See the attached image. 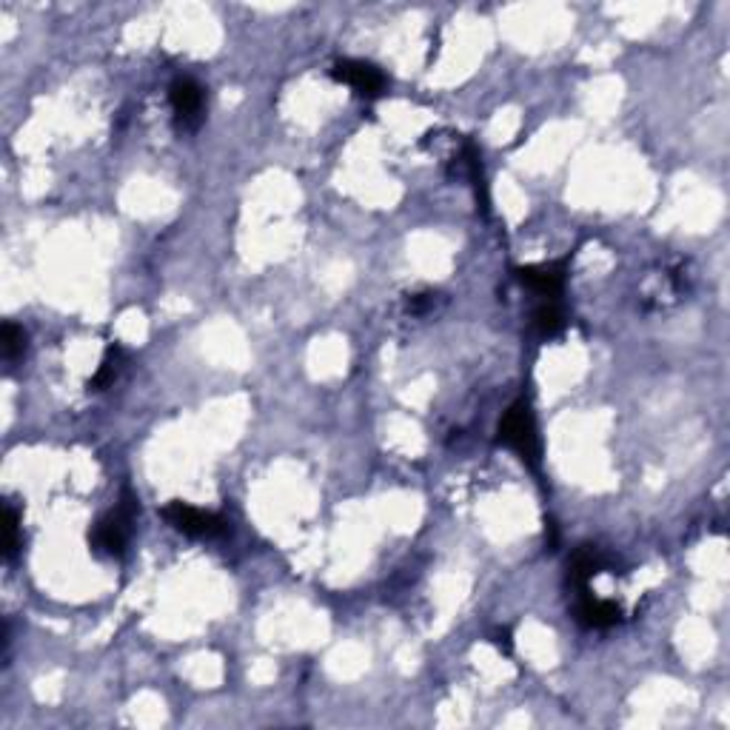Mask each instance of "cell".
<instances>
[{"instance_id": "cell-1", "label": "cell", "mask_w": 730, "mask_h": 730, "mask_svg": "<svg viewBox=\"0 0 730 730\" xmlns=\"http://www.w3.org/2000/svg\"><path fill=\"white\" fill-rule=\"evenodd\" d=\"M132 522H135V500L126 494L115 511L100 519L95 531L89 534L92 548L97 554H106V557H120L129 545V537H132Z\"/></svg>"}, {"instance_id": "cell-2", "label": "cell", "mask_w": 730, "mask_h": 730, "mask_svg": "<svg viewBox=\"0 0 730 730\" xmlns=\"http://www.w3.org/2000/svg\"><path fill=\"white\" fill-rule=\"evenodd\" d=\"M500 442L514 448L522 460L528 465H537L539 462V440H537V425L534 417L528 411V405L517 403L505 411L500 423Z\"/></svg>"}, {"instance_id": "cell-3", "label": "cell", "mask_w": 730, "mask_h": 730, "mask_svg": "<svg viewBox=\"0 0 730 730\" xmlns=\"http://www.w3.org/2000/svg\"><path fill=\"white\" fill-rule=\"evenodd\" d=\"M163 517L166 522L177 528L180 534H186V537H197V539H212V537H220L223 531H226V519L220 517V514H212V511H200V508H194V505H186V502L174 500L169 502L166 508H163Z\"/></svg>"}, {"instance_id": "cell-4", "label": "cell", "mask_w": 730, "mask_h": 730, "mask_svg": "<svg viewBox=\"0 0 730 730\" xmlns=\"http://www.w3.org/2000/svg\"><path fill=\"white\" fill-rule=\"evenodd\" d=\"M331 75H334V80L346 83L348 89H354L360 97H368V100L383 95L385 86H388L383 72L377 66L365 63V60H340L331 69Z\"/></svg>"}, {"instance_id": "cell-5", "label": "cell", "mask_w": 730, "mask_h": 730, "mask_svg": "<svg viewBox=\"0 0 730 730\" xmlns=\"http://www.w3.org/2000/svg\"><path fill=\"white\" fill-rule=\"evenodd\" d=\"M169 100H172L174 117L183 129H197L203 120V109H206V97L200 83H194L192 77H177L169 89Z\"/></svg>"}, {"instance_id": "cell-6", "label": "cell", "mask_w": 730, "mask_h": 730, "mask_svg": "<svg viewBox=\"0 0 730 730\" xmlns=\"http://www.w3.org/2000/svg\"><path fill=\"white\" fill-rule=\"evenodd\" d=\"M565 271H568V263L562 260V263H548V266H525L517 271V277L522 286L537 291L539 297L557 300L565 286Z\"/></svg>"}, {"instance_id": "cell-7", "label": "cell", "mask_w": 730, "mask_h": 730, "mask_svg": "<svg viewBox=\"0 0 730 730\" xmlns=\"http://www.w3.org/2000/svg\"><path fill=\"white\" fill-rule=\"evenodd\" d=\"M619 608H616L614 602H608V599H596L591 596L588 591L585 594H579V605H577V619L585 625V628H596V631H602V628H611L619 622Z\"/></svg>"}, {"instance_id": "cell-8", "label": "cell", "mask_w": 730, "mask_h": 730, "mask_svg": "<svg viewBox=\"0 0 730 730\" xmlns=\"http://www.w3.org/2000/svg\"><path fill=\"white\" fill-rule=\"evenodd\" d=\"M605 565H608V562H605V557L596 551L594 545H582L577 554H574V559H571V582L585 594V591H588V582H591L596 574H602Z\"/></svg>"}, {"instance_id": "cell-9", "label": "cell", "mask_w": 730, "mask_h": 730, "mask_svg": "<svg viewBox=\"0 0 730 730\" xmlns=\"http://www.w3.org/2000/svg\"><path fill=\"white\" fill-rule=\"evenodd\" d=\"M562 328H565V314L559 311L557 303H545V306H539L534 311V331L539 337L551 340V337H557Z\"/></svg>"}, {"instance_id": "cell-10", "label": "cell", "mask_w": 730, "mask_h": 730, "mask_svg": "<svg viewBox=\"0 0 730 730\" xmlns=\"http://www.w3.org/2000/svg\"><path fill=\"white\" fill-rule=\"evenodd\" d=\"M117 371H120V348H109V351H106V360L100 363L95 380L89 383V388H97V391H100V388H106L109 383H115Z\"/></svg>"}, {"instance_id": "cell-11", "label": "cell", "mask_w": 730, "mask_h": 730, "mask_svg": "<svg viewBox=\"0 0 730 730\" xmlns=\"http://www.w3.org/2000/svg\"><path fill=\"white\" fill-rule=\"evenodd\" d=\"M20 548V517L12 505H6V542H3V557L12 559Z\"/></svg>"}, {"instance_id": "cell-12", "label": "cell", "mask_w": 730, "mask_h": 730, "mask_svg": "<svg viewBox=\"0 0 730 730\" xmlns=\"http://www.w3.org/2000/svg\"><path fill=\"white\" fill-rule=\"evenodd\" d=\"M23 348H26L23 328H18L15 323H6L3 326V357L6 360H18L20 354H23Z\"/></svg>"}]
</instances>
